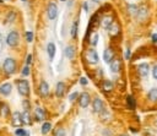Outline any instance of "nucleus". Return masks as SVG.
<instances>
[{"instance_id": "obj_35", "label": "nucleus", "mask_w": 157, "mask_h": 136, "mask_svg": "<svg viewBox=\"0 0 157 136\" xmlns=\"http://www.w3.org/2000/svg\"><path fill=\"white\" fill-rule=\"evenodd\" d=\"M31 62H32V54H28V57H27V60H26V64L30 66Z\"/></svg>"}, {"instance_id": "obj_41", "label": "nucleus", "mask_w": 157, "mask_h": 136, "mask_svg": "<svg viewBox=\"0 0 157 136\" xmlns=\"http://www.w3.org/2000/svg\"><path fill=\"white\" fill-rule=\"evenodd\" d=\"M93 1H98V0H93Z\"/></svg>"}, {"instance_id": "obj_42", "label": "nucleus", "mask_w": 157, "mask_h": 136, "mask_svg": "<svg viewBox=\"0 0 157 136\" xmlns=\"http://www.w3.org/2000/svg\"><path fill=\"white\" fill-rule=\"evenodd\" d=\"M60 1H65V0H60Z\"/></svg>"}, {"instance_id": "obj_14", "label": "nucleus", "mask_w": 157, "mask_h": 136, "mask_svg": "<svg viewBox=\"0 0 157 136\" xmlns=\"http://www.w3.org/2000/svg\"><path fill=\"white\" fill-rule=\"evenodd\" d=\"M64 54H65V57L67 59H72L75 57V48L72 45H67L65 48V50H64Z\"/></svg>"}, {"instance_id": "obj_27", "label": "nucleus", "mask_w": 157, "mask_h": 136, "mask_svg": "<svg viewBox=\"0 0 157 136\" xmlns=\"http://www.w3.org/2000/svg\"><path fill=\"white\" fill-rule=\"evenodd\" d=\"M97 42H98V35H97V33H92V35H91V38H90V43H91L92 45H96Z\"/></svg>"}, {"instance_id": "obj_38", "label": "nucleus", "mask_w": 157, "mask_h": 136, "mask_svg": "<svg viewBox=\"0 0 157 136\" xmlns=\"http://www.w3.org/2000/svg\"><path fill=\"white\" fill-rule=\"evenodd\" d=\"M151 39H152V42H155V43L157 42V35H156V33L151 36Z\"/></svg>"}, {"instance_id": "obj_23", "label": "nucleus", "mask_w": 157, "mask_h": 136, "mask_svg": "<svg viewBox=\"0 0 157 136\" xmlns=\"http://www.w3.org/2000/svg\"><path fill=\"white\" fill-rule=\"evenodd\" d=\"M77 25H79V21L76 20V21L72 23V28H71V37L72 38H76V35H77Z\"/></svg>"}, {"instance_id": "obj_39", "label": "nucleus", "mask_w": 157, "mask_h": 136, "mask_svg": "<svg viewBox=\"0 0 157 136\" xmlns=\"http://www.w3.org/2000/svg\"><path fill=\"white\" fill-rule=\"evenodd\" d=\"M125 58H126V59L130 58V52H129V50H126V53H125Z\"/></svg>"}, {"instance_id": "obj_4", "label": "nucleus", "mask_w": 157, "mask_h": 136, "mask_svg": "<svg viewBox=\"0 0 157 136\" xmlns=\"http://www.w3.org/2000/svg\"><path fill=\"white\" fill-rule=\"evenodd\" d=\"M86 59L88 60L90 64H97L98 63V54L94 49H88L86 52Z\"/></svg>"}, {"instance_id": "obj_20", "label": "nucleus", "mask_w": 157, "mask_h": 136, "mask_svg": "<svg viewBox=\"0 0 157 136\" xmlns=\"http://www.w3.org/2000/svg\"><path fill=\"white\" fill-rule=\"evenodd\" d=\"M102 88H103V91H106V92H111L113 90V84L111 82V81H103Z\"/></svg>"}, {"instance_id": "obj_16", "label": "nucleus", "mask_w": 157, "mask_h": 136, "mask_svg": "<svg viewBox=\"0 0 157 136\" xmlns=\"http://www.w3.org/2000/svg\"><path fill=\"white\" fill-rule=\"evenodd\" d=\"M64 92H65V85H64V82H58L57 90H55V94L58 97H63Z\"/></svg>"}, {"instance_id": "obj_26", "label": "nucleus", "mask_w": 157, "mask_h": 136, "mask_svg": "<svg viewBox=\"0 0 157 136\" xmlns=\"http://www.w3.org/2000/svg\"><path fill=\"white\" fill-rule=\"evenodd\" d=\"M50 129H52V124L50 123H44L42 125V134H48L50 131Z\"/></svg>"}, {"instance_id": "obj_19", "label": "nucleus", "mask_w": 157, "mask_h": 136, "mask_svg": "<svg viewBox=\"0 0 157 136\" xmlns=\"http://www.w3.org/2000/svg\"><path fill=\"white\" fill-rule=\"evenodd\" d=\"M108 31H109V33H111L112 36H117L118 32H119V27H118L117 23H112L111 26L108 27Z\"/></svg>"}, {"instance_id": "obj_6", "label": "nucleus", "mask_w": 157, "mask_h": 136, "mask_svg": "<svg viewBox=\"0 0 157 136\" xmlns=\"http://www.w3.org/2000/svg\"><path fill=\"white\" fill-rule=\"evenodd\" d=\"M57 13H58V9H57V5L54 3H50L47 8V15H48L49 20H54L57 17Z\"/></svg>"}, {"instance_id": "obj_21", "label": "nucleus", "mask_w": 157, "mask_h": 136, "mask_svg": "<svg viewBox=\"0 0 157 136\" xmlns=\"http://www.w3.org/2000/svg\"><path fill=\"white\" fill-rule=\"evenodd\" d=\"M147 97L150 101H152V102H156L157 101V88H152V90H150L148 94H147Z\"/></svg>"}, {"instance_id": "obj_7", "label": "nucleus", "mask_w": 157, "mask_h": 136, "mask_svg": "<svg viewBox=\"0 0 157 136\" xmlns=\"http://www.w3.org/2000/svg\"><path fill=\"white\" fill-rule=\"evenodd\" d=\"M92 108H93V112L94 113H101L103 110V102L99 98H94L93 99V103H92Z\"/></svg>"}, {"instance_id": "obj_9", "label": "nucleus", "mask_w": 157, "mask_h": 136, "mask_svg": "<svg viewBox=\"0 0 157 136\" xmlns=\"http://www.w3.org/2000/svg\"><path fill=\"white\" fill-rule=\"evenodd\" d=\"M39 93L42 97H47L49 94V86L48 84L45 82V81H42L39 85Z\"/></svg>"}, {"instance_id": "obj_18", "label": "nucleus", "mask_w": 157, "mask_h": 136, "mask_svg": "<svg viewBox=\"0 0 157 136\" xmlns=\"http://www.w3.org/2000/svg\"><path fill=\"white\" fill-rule=\"evenodd\" d=\"M47 52H48V55H49V59L53 60L54 55H55V45L53 43H49L48 47H47Z\"/></svg>"}, {"instance_id": "obj_5", "label": "nucleus", "mask_w": 157, "mask_h": 136, "mask_svg": "<svg viewBox=\"0 0 157 136\" xmlns=\"http://www.w3.org/2000/svg\"><path fill=\"white\" fill-rule=\"evenodd\" d=\"M90 102H91V97H90V94L84 92V93H81L80 94V97H79V104L81 108H86L88 104H90Z\"/></svg>"}, {"instance_id": "obj_8", "label": "nucleus", "mask_w": 157, "mask_h": 136, "mask_svg": "<svg viewBox=\"0 0 157 136\" xmlns=\"http://www.w3.org/2000/svg\"><path fill=\"white\" fill-rule=\"evenodd\" d=\"M138 71H139V74H140V76H142V77L147 76V75H148V71H150L148 64H146V63L140 64V65L138 66Z\"/></svg>"}, {"instance_id": "obj_30", "label": "nucleus", "mask_w": 157, "mask_h": 136, "mask_svg": "<svg viewBox=\"0 0 157 136\" xmlns=\"http://www.w3.org/2000/svg\"><path fill=\"white\" fill-rule=\"evenodd\" d=\"M16 135L17 136H27V131L23 130V129H17V130H16Z\"/></svg>"}, {"instance_id": "obj_29", "label": "nucleus", "mask_w": 157, "mask_h": 136, "mask_svg": "<svg viewBox=\"0 0 157 136\" xmlns=\"http://www.w3.org/2000/svg\"><path fill=\"white\" fill-rule=\"evenodd\" d=\"M138 11H139V9L136 5H129V12H130L131 15H138Z\"/></svg>"}, {"instance_id": "obj_40", "label": "nucleus", "mask_w": 157, "mask_h": 136, "mask_svg": "<svg viewBox=\"0 0 157 136\" xmlns=\"http://www.w3.org/2000/svg\"><path fill=\"white\" fill-rule=\"evenodd\" d=\"M120 136H128V135H125V134H124V135H120Z\"/></svg>"}, {"instance_id": "obj_28", "label": "nucleus", "mask_w": 157, "mask_h": 136, "mask_svg": "<svg viewBox=\"0 0 157 136\" xmlns=\"http://www.w3.org/2000/svg\"><path fill=\"white\" fill-rule=\"evenodd\" d=\"M54 136H65V130L63 127H57L54 130Z\"/></svg>"}, {"instance_id": "obj_37", "label": "nucleus", "mask_w": 157, "mask_h": 136, "mask_svg": "<svg viewBox=\"0 0 157 136\" xmlns=\"http://www.w3.org/2000/svg\"><path fill=\"white\" fill-rule=\"evenodd\" d=\"M77 96H79V93H77V92H74V93L71 94V96L69 97V99H70V101H74V99H75V98H76Z\"/></svg>"}, {"instance_id": "obj_33", "label": "nucleus", "mask_w": 157, "mask_h": 136, "mask_svg": "<svg viewBox=\"0 0 157 136\" xmlns=\"http://www.w3.org/2000/svg\"><path fill=\"white\" fill-rule=\"evenodd\" d=\"M152 75H153V77L157 80V64L153 66V70H152Z\"/></svg>"}, {"instance_id": "obj_13", "label": "nucleus", "mask_w": 157, "mask_h": 136, "mask_svg": "<svg viewBox=\"0 0 157 136\" xmlns=\"http://www.w3.org/2000/svg\"><path fill=\"white\" fill-rule=\"evenodd\" d=\"M12 124L13 125H20V124H22V117H21V113H18V112H15L12 114Z\"/></svg>"}, {"instance_id": "obj_15", "label": "nucleus", "mask_w": 157, "mask_h": 136, "mask_svg": "<svg viewBox=\"0 0 157 136\" xmlns=\"http://www.w3.org/2000/svg\"><path fill=\"white\" fill-rule=\"evenodd\" d=\"M120 66H121L120 60H118V59L112 60V63H111V70L113 72H119L120 71Z\"/></svg>"}, {"instance_id": "obj_24", "label": "nucleus", "mask_w": 157, "mask_h": 136, "mask_svg": "<svg viewBox=\"0 0 157 136\" xmlns=\"http://www.w3.org/2000/svg\"><path fill=\"white\" fill-rule=\"evenodd\" d=\"M126 102H128V107L130 108V109H135V107H136V104H135V99H134L131 96H128Z\"/></svg>"}, {"instance_id": "obj_36", "label": "nucleus", "mask_w": 157, "mask_h": 136, "mask_svg": "<svg viewBox=\"0 0 157 136\" xmlns=\"http://www.w3.org/2000/svg\"><path fill=\"white\" fill-rule=\"evenodd\" d=\"M80 84L82 85V86H86V85H87V80H86L85 77H81V79H80Z\"/></svg>"}, {"instance_id": "obj_43", "label": "nucleus", "mask_w": 157, "mask_h": 136, "mask_svg": "<svg viewBox=\"0 0 157 136\" xmlns=\"http://www.w3.org/2000/svg\"><path fill=\"white\" fill-rule=\"evenodd\" d=\"M22 1H26V0H22Z\"/></svg>"}, {"instance_id": "obj_12", "label": "nucleus", "mask_w": 157, "mask_h": 136, "mask_svg": "<svg viewBox=\"0 0 157 136\" xmlns=\"http://www.w3.org/2000/svg\"><path fill=\"white\" fill-rule=\"evenodd\" d=\"M11 90H12L11 84H4L3 86H0V93L4 94V96H9L11 93Z\"/></svg>"}, {"instance_id": "obj_22", "label": "nucleus", "mask_w": 157, "mask_h": 136, "mask_svg": "<svg viewBox=\"0 0 157 136\" xmlns=\"http://www.w3.org/2000/svg\"><path fill=\"white\" fill-rule=\"evenodd\" d=\"M0 113L3 114V117H8V115H9V113H10L9 107L6 106V104H3L1 107H0Z\"/></svg>"}, {"instance_id": "obj_2", "label": "nucleus", "mask_w": 157, "mask_h": 136, "mask_svg": "<svg viewBox=\"0 0 157 136\" xmlns=\"http://www.w3.org/2000/svg\"><path fill=\"white\" fill-rule=\"evenodd\" d=\"M17 91L23 97L28 96V94H30V85H28V82H27L26 80L18 81V82H17Z\"/></svg>"}, {"instance_id": "obj_11", "label": "nucleus", "mask_w": 157, "mask_h": 136, "mask_svg": "<svg viewBox=\"0 0 157 136\" xmlns=\"http://www.w3.org/2000/svg\"><path fill=\"white\" fill-rule=\"evenodd\" d=\"M35 115H36V119L38 121H43L47 117V114H45V110L42 109V108H36V110H35Z\"/></svg>"}, {"instance_id": "obj_25", "label": "nucleus", "mask_w": 157, "mask_h": 136, "mask_svg": "<svg viewBox=\"0 0 157 136\" xmlns=\"http://www.w3.org/2000/svg\"><path fill=\"white\" fill-rule=\"evenodd\" d=\"M112 23H113V18H112V17H104L103 22H102L103 27H104V28H107V30H108V27L111 26Z\"/></svg>"}, {"instance_id": "obj_31", "label": "nucleus", "mask_w": 157, "mask_h": 136, "mask_svg": "<svg viewBox=\"0 0 157 136\" xmlns=\"http://www.w3.org/2000/svg\"><path fill=\"white\" fill-rule=\"evenodd\" d=\"M32 39H33V33L32 32H27L26 33V40L27 42H32Z\"/></svg>"}, {"instance_id": "obj_10", "label": "nucleus", "mask_w": 157, "mask_h": 136, "mask_svg": "<svg viewBox=\"0 0 157 136\" xmlns=\"http://www.w3.org/2000/svg\"><path fill=\"white\" fill-rule=\"evenodd\" d=\"M113 58H114V52H113V49H111V48L106 49L104 53H103V60H104V62H106V63H112Z\"/></svg>"}, {"instance_id": "obj_1", "label": "nucleus", "mask_w": 157, "mask_h": 136, "mask_svg": "<svg viewBox=\"0 0 157 136\" xmlns=\"http://www.w3.org/2000/svg\"><path fill=\"white\" fill-rule=\"evenodd\" d=\"M3 69H4V72L8 74V75L13 74V72L16 71V62L12 58L5 59V62L3 64Z\"/></svg>"}, {"instance_id": "obj_34", "label": "nucleus", "mask_w": 157, "mask_h": 136, "mask_svg": "<svg viewBox=\"0 0 157 136\" xmlns=\"http://www.w3.org/2000/svg\"><path fill=\"white\" fill-rule=\"evenodd\" d=\"M30 102L28 101H23V108H25V110H28V108H30Z\"/></svg>"}, {"instance_id": "obj_3", "label": "nucleus", "mask_w": 157, "mask_h": 136, "mask_svg": "<svg viewBox=\"0 0 157 136\" xmlns=\"http://www.w3.org/2000/svg\"><path fill=\"white\" fill-rule=\"evenodd\" d=\"M17 42H18V33L15 32V31L10 32L8 35V37H6V43H8L10 47H16Z\"/></svg>"}, {"instance_id": "obj_32", "label": "nucleus", "mask_w": 157, "mask_h": 136, "mask_svg": "<svg viewBox=\"0 0 157 136\" xmlns=\"http://www.w3.org/2000/svg\"><path fill=\"white\" fill-rule=\"evenodd\" d=\"M22 74L25 75V76H27V75H30V66H28V65H26V66L23 67Z\"/></svg>"}, {"instance_id": "obj_17", "label": "nucleus", "mask_w": 157, "mask_h": 136, "mask_svg": "<svg viewBox=\"0 0 157 136\" xmlns=\"http://www.w3.org/2000/svg\"><path fill=\"white\" fill-rule=\"evenodd\" d=\"M21 117H22V124L25 125H30L31 123V115L28 113V110H25L23 113H21Z\"/></svg>"}]
</instances>
